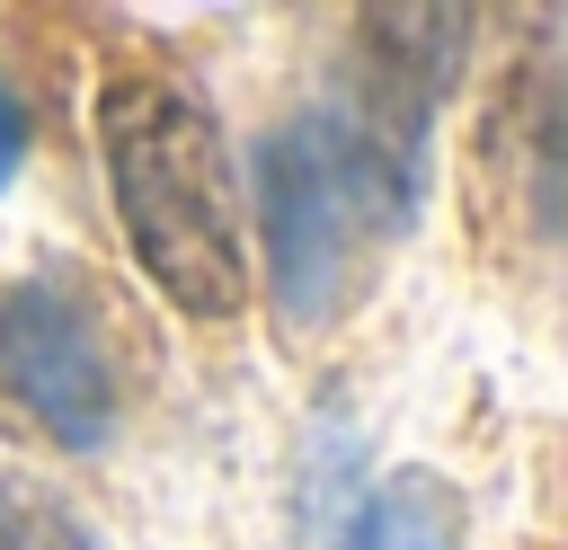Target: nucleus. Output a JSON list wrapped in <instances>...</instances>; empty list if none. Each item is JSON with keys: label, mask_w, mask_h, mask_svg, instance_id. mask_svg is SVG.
Here are the masks:
<instances>
[{"label": "nucleus", "mask_w": 568, "mask_h": 550, "mask_svg": "<svg viewBox=\"0 0 568 550\" xmlns=\"http://www.w3.org/2000/svg\"><path fill=\"white\" fill-rule=\"evenodd\" d=\"M417 160L408 142H382L346 106H311L257 142V231H266V284L293 328L337 319L373 248L408 222Z\"/></svg>", "instance_id": "obj_2"}, {"label": "nucleus", "mask_w": 568, "mask_h": 550, "mask_svg": "<svg viewBox=\"0 0 568 550\" xmlns=\"http://www.w3.org/2000/svg\"><path fill=\"white\" fill-rule=\"evenodd\" d=\"M98 160L124 222V248L186 319H231L248 302L240 195L222 160V124L204 98L151 62H115L98 80Z\"/></svg>", "instance_id": "obj_1"}, {"label": "nucleus", "mask_w": 568, "mask_h": 550, "mask_svg": "<svg viewBox=\"0 0 568 550\" xmlns=\"http://www.w3.org/2000/svg\"><path fill=\"white\" fill-rule=\"evenodd\" d=\"M0 550H98V541L62 497H44L36 479L0 470Z\"/></svg>", "instance_id": "obj_5"}, {"label": "nucleus", "mask_w": 568, "mask_h": 550, "mask_svg": "<svg viewBox=\"0 0 568 550\" xmlns=\"http://www.w3.org/2000/svg\"><path fill=\"white\" fill-rule=\"evenodd\" d=\"M0 390L71 452H98L124 426L115 337H106L98 302L80 293V275L36 266L0 293Z\"/></svg>", "instance_id": "obj_3"}, {"label": "nucleus", "mask_w": 568, "mask_h": 550, "mask_svg": "<svg viewBox=\"0 0 568 550\" xmlns=\"http://www.w3.org/2000/svg\"><path fill=\"white\" fill-rule=\"evenodd\" d=\"M337 550H462V497L435 470H399L346 515Z\"/></svg>", "instance_id": "obj_4"}, {"label": "nucleus", "mask_w": 568, "mask_h": 550, "mask_svg": "<svg viewBox=\"0 0 568 550\" xmlns=\"http://www.w3.org/2000/svg\"><path fill=\"white\" fill-rule=\"evenodd\" d=\"M18 169H27V98L0 80V186H9Z\"/></svg>", "instance_id": "obj_6"}]
</instances>
